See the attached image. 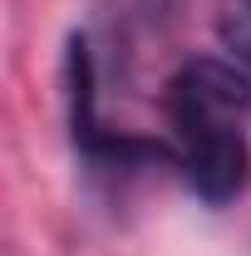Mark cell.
I'll list each match as a JSON object with an SVG mask.
<instances>
[{"mask_svg":"<svg viewBox=\"0 0 251 256\" xmlns=\"http://www.w3.org/2000/svg\"><path fill=\"white\" fill-rule=\"evenodd\" d=\"M251 108V74L232 60H188L168 84L172 114V158L207 207H226L246 188V133L242 114Z\"/></svg>","mask_w":251,"mask_h":256,"instance_id":"6da1fadb","label":"cell"},{"mask_svg":"<svg viewBox=\"0 0 251 256\" xmlns=\"http://www.w3.org/2000/svg\"><path fill=\"white\" fill-rule=\"evenodd\" d=\"M217 34L226 44V54H232V64H242L251 74V0H222Z\"/></svg>","mask_w":251,"mask_h":256,"instance_id":"7a4b0ae2","label":"cell"}]
</instances>
